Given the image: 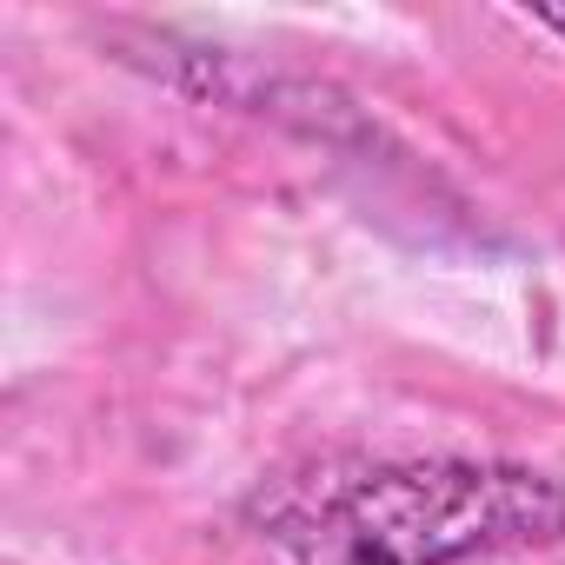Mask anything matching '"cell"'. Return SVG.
Instances as JSON below:
<instances>
[{"instance_id":"1","label":"cell","mask_w":565,"mask_h":565,"mask_svg":"<svg viewBox=\"0 0 565 565\" xmlns=\"http://www.w3.org/2000/svg\"><path fill=\"white\" fill-rule=\"evenodd\" d=\"M253 519L273 565H459L565 539V486L525 466L399 459L287 479Z\"/></svg>"},{"instance_id":"2","label":"cell","mask_w":565,"mask_h":565,"mask_svg":"<svg viewBox=\"0 0 565 565\" xmlns=\"http://www.w3.org/2000/svg\"><path fill=\"white\" fill-rule=\"evenodd\" d=\"M539 28H552V34L565 41V8H539Z\"/></svg>"}]
</instances>
